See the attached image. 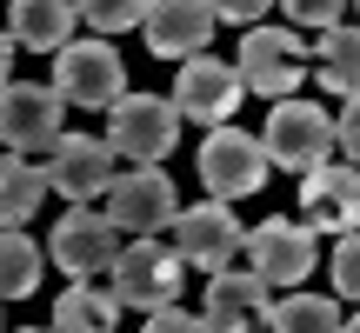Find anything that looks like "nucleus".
<instances>
[{
	"label": "nucleus",
	"mask_w": 360,
	"mask_h": 333,
	"mask_svg": "<svg viewBox=\"0 0 360 333\" xmlns=\"http://www.w3.org/2000/svg\"><path fill=\"white\" fill-rule=\"evenodd\" d=\"M307 53L314 47L294 34V20H287V27L254 20V27H247V40H240V53H233V67H240L247 93H260V100H287V93L307 80Z\"/></svg>",
	"instance_id": "f03ea898"
},
{
	"label": "nucleus",
	"mask_w": 360,
	"mask_h": 333,
	"mask_svg": "<svg viewBox=\"0 0 360 333\" xmlns=\"http://www.w3.org/2000/svg\"><path fill=\"white\" fill-rule=\"evenodd\" d=\"M300 220L314 233H354L360 227V166L354 160H321L300 174Z\"/></svg>",
	"instance_id": "4468645a"
},
{
	"label": "nucleus",
	"mask_w": 360,
	"mask_h": 333,
	"mask_svg": "<svg viewBox=\"0 0 360 333\" xmlns=\"http://www.w3.org/2000/svg\"><path fill=\"white\" fill-rule=\"evenodd\" d=\"M47 193H53L47 187V166H40L34 154H13V147H7V160H0V227H27Z\"/></svg>",
	"instance_id": "a211bd4d"
},
{
	"label": "nucleus",
	"mask_w": 360,
	"mask_h": 333,
	"mask_svg": "<svg viewBox=\"0 0 360 333\" xmlns=\"http://www.w3.org/2000/svg\"><path fill=\"white\" fill-rule=\"evenodd\" d=\"M114 320H120V300H114V287L67 280V294L53 300V327H60V333H107Z\"/></svg>",
	"instance_id": "aec40b11"
},
{
	"label": "nucleus",
	"mask_w": 360,
	"mask_h": 333,
	"mask_svg": "<svg viewBox=\"0 0 360 333\" xmlns=\"http://www.w3.org/2000/svg\"><path fill=\"white\" fill-rule=\"evenodd\" d=\"M114 254H120V227H114V214H94V207H74V214L53 227V240H47V267H60L67 280L107 273Z\"/></svg>",
	"instance_id": "f8f14e48"
},
{
	"label": "nucleus",
	"mask_w": 360,
	"mask_h": 333,
	"mask_svg": "<svg viewBox=\"0 0 360 333\" xmlns=\"http://www.w3.org/2000/svg\"><path fill=\"white\" fill-rule=\"evenodd\" d=\"M107 147L127 160H167L180 147V107L174 93H120L107 107Z\"/></svg>",
	"instance_id": "423d86ee"
},
{
	"label": "nucleus",
	"mask_w": 360,
	"mask_h": 333,
	"mask_svg": "<svg viewBox=\"0 0 360 333\" xmlns=\"http://www.w3.org/2000/svg\"><path fill=\"white\" fill-rule=\"evenodd\" d=\"M334 147H340V160L360 166V93L340 107V120H334Z\"/></svg>",
	"instance_id": "bb28decb"
},
{
	"label": "nucleus",
	"mask_w": 360,
	"mask_h": 333,
	"mask_svg": "<svg viewBox=\"0 0 360 333\" xmlns=\"http://www.w3.org/2000/svg\"><path fill=\"white\" fill-rule=\"evenodd\" d=\"M47 273V247H34L20 227H0V300H27Z\"/></svg>",
	"instance_id": "4be33fe9"
},
{
	"label": "nucleus",
	"mask_w": 360,
	"mask_h": 333,
	"mask_svg": "<svg viewBox=\"0 0 360 333\" xmlns=\"http://www.w3.org/2000/svg\"><path fill=\"white\" fill-rule=\"evenodd\" d=\"M260 147H267L274 166H287V174H307V166L334 160V114H327L321 100H294V93H287V100H274Z\"/></svg>",
	"instance_id": "0eeeda50"
},
{
	"label": "nucleus",
	"mask_w": 360,
	"mask_h": 333,
	"mask_svg": "<svg viewBox=\"0 0 360 333\" xmlns=\"http://www.w3.org/2000/svg\"><path fill=\"white\" fill-rule=\"evenodd\" d=\"M180 80H174V107L180 120H193V127H220V120H233V107H240L247 80L233 60H220V53H187V60H174Z\"/></svg>",
	"instance_id": "1a4fd4ad"
},
{
	"label": "nucleus",
	"mask_w": 360,
	"mask_h": 333,
	"mask_svg": "<svg viewBox=\"0 0 360 333\" xmlns=\"http://www.w3.org/2000/svg\"><path fill=\"white\" fill-rule=\"evenodd\" d=\"M214 0H147V47L160 53V60H187V53H200L207 40H214Z\"/></svg>",
	"instance_id": "2eb2a0df"
},
{
	"label": "nucleus",
	"mask_w": 360,
	"mask_h": 333,
	"mask_svg": "<svg viewBox=\"0 0 360 333\" xmlns=\"http://www.w3.org/2000/svg\"><path fill=\"white\" fill-rule=\"evenodd\" d=\"M13 47H20V40H13L7 27H0V87H7V74H13Z\"/></svg>",
	"instance_id": "c85d7f7f"
},
{
	"label": "nucleus",
	"mask_w": 360,
	"mask_h": 333,
	"mask_svg": "<svg viewBox=\"0 0 360 333\" xmlns=\"http://www.w3.org/2000/svg\"><path fill=\"white\" fill-rule=\"evenodd\" d=\"M80 20L94 34H127V27L147 20V0H80Z\"/></svg>",
	"instance_id": "5701e85b"
},
{
	"label": "nucleus",
	"mask_w": 360,
	"mask_h": 333,
	"mask_svg": "<svg viewBox=\"0 0 360 333\" xmlns=\"http://www.w3.org/2000/svg\"><path fill=\"white\" fill-rule=\"evenodd\" d=\"M74 20H80V0H7V34L27 53H60L74 40Z\"/></svg>",
	"instance_id": "f3484780"
},
{
	"label": "nucleus",
	"mask_w": 360,
	"mask_h": 333,
	"mask_svg": "<svg viewBox=\"0 0 360 333\" xmlns=\"http://www.w3.org/2000/svg\"><path fill=\"white\" fill-rule=\"evenodd\" d=\"M107 214H114V227L127 233H167L174 214H180V193L174 180L160 174V160H134L127 174H114V187H107Z\"/></svg>",
	"instance_id": "9d476101"
},
{
	"label": "nucleus",
	"mask_w": 360,
	"mask_h": 333,
	"mask_svg": "<svg viewBox=\"0 0 360 333\" xmlns=\"http://www.w3.org/2000/svg\"><path fill=\"white\" fill-rule=\"evenodd\" d=\"M60 114L67 100L47 87H34V80H7L0 87V141L13 147V154H47L53 141H60Z\"/></svg>",
	"instance_id": "ddd939ff"
},
{
	"label": "nucleus",
	"mask_w": 360,
	"mask_h": 333,
	"mask_svg": "<svg viewBox=\"0 0 360 333\" xmlns=\"http://www.w3.org/2000/svg\"><path fill=\"white\" fill-rule=\"evenodd\" d=\"M240 260L274 287V294H281V287H307V273L321 267V247H314V227H307V220L274 214V220H260V227H247Z\"/></svg>",
	"instance_id": "39448f33"
},
{
	"label": "nucleus",
	"mask_w": 360,
	"mask_h": 333,
	"mask_svg": "<svg viewBox=\"0 0 360 333\" xmlns=\"http://www.w3.org/2000/svg\"><path fill=\"white\" fill-rule=\"evenodd\" d=\"M314 60H321V87L334 93V100H354L360 93V27H321V47H314Z\"/></svg>",
	"instance_id": "412c9836"
},
{
	"label": "nucleus",
	"mask_w": 360,
	"mask_h": 333,
	"mask_svg": "<svg viewBox=\"0 0 360 333\" xmlns=\"http://www.w3.org/2000/svg\"><path fill=\"white\" fill-rule=\"evenodd\" d=\"M274 174L267 147H260V133H240L233 120H220V127H207L200 141V187L214 193V200H247V193H260Z\"/></svg>",
	"instance_id": "20e7f679"
},
{
	"label": "nucleus",
	"mask_w": 360,
	"mask_h": 333,
	"mask_svg": "<svg viewBox=\"0 0 360 333\" xmlns=\"http://www.w3.org/2000/svg\"><path fill=\"white\" fill-rule=\"evenodd\" d=\"M347 327H354V333H360V313H347Z\"/></svg>",
	"instance_id": "c756f323"
},
{
	"label": "nucleus",
	"mask_w": 360,
	"mask_h": 333,
	"mask_svg": "<svg viewBox=\"0 0 360 333\" xmlns=\"http://www.w3.org/2000/svg\"><path fill=\"white\" fill-rule=\"evenodd\" d=\"M53 93H60L67 107H87V114H107V107L127 93V67L107 47V34L67 40V47L53 53Z\"/></svg>",
	"instance_id": "7ed1b4c3"
},
{
	"label": "nucleus",
	"mask_w": 360,
	"mask_h": 333,
	"mask_svg": "<svg viewBox=\"0 0 360 333\" xmlns=\"http://www.w3.org/2000/svg\"><path fill=\"white\" fill-rule=\"evenodd\" d=\"M267 300H274V287L260 280L254 267H247V273H233V267L207 273V327H214V333H240V327H260Z\"/></svg>",
	"instance_id": "dca6fc26"
},
{
	"label": "nucleus",
	"mask_w": 360,
	"mask_h": 333,
	"mask_svg": "<svg viewBox=\"0 0 360 333\" xmlns=\"http://www.w3.org/2000/svg\"><path fill=\"white\" fill-rule=\"evenodd\" d=\"M347 7H354V13H360V0H347Z\"/></svg>",
	"instance_id": "7c9ffc66"
},
{
	"label": "nucleus",
	"mask_w": 360,
	"mask_h": 333,
	"mask_svg": "<svg viewBox=\"0 0 360 333\" xmlns=\"http://www.w3.org/2000/svg\"><path fill=\"white\" fill-rule=\"evenodd\" d=\"M167 233H174L180 260H187V267H200V273L233 267V254H240V240H247V227L233 220V207L214 200V193H207V207H180Z\"/></svg>",
	"instance_id": "9b49d317"
},
{
	"label": "nucleus",
	"mask_w": 360,
	"mask_h": 333,
	"mask_svg": "<svg viewBox=\"0 0 360 333\" xmlns=\"http://www.w3.org/2000/svg\"><path fill=\"white\" fill-rule=\"evenodd\" d=\"M267 7H274V0H214V20H227V27H254V20H267Z\"/></svg>",
	"instance_id": "cd10ccee"
},
{
	"label": "nucleus",
	"mask_w": 360,
	"mask_h": 333,
	"mask_svg": "<svg viewBox=\"0 0 360 333\" xmlns=\"http://www.w3.org/2000/svg\"><path fill=\"white\" fill-rule=\"evenodd\" d=\"M180 280H187V260H180V247H160L154 233H134L127 247L114 254V267H107V287H114L120 307H167L180 300Z\"/></svg>",
	"instance_id": "f257e3e1"
},
{
	"label": "nucleus",
	"mask_w": 360,
	"mask_h": 333,
	"mask_svg": "<svg viewBox=\"0 0 360 333\" xmlns=\"http://www.w3.org/2000/svg\"><path fill=\"white\" fill-rule=\"evenodd\" d=\"M327 273H334V294L340 300H360V227L354 233H334V260H327Z\"/></svg>",
	"instance_id": "b1692460"
},
{
	"label": "nucleus",
	"mask_w": 360,
	"mask_h": 333,
	"mask_svg": "<svg viewBox=\"0 0 360 333\" xmlns=\"http://www.w3.org/2000/svg\"><path fill=\"white\" fill-rule=\"evenodd\" d=\"M114 147H107V133L94 141V133H60V141L40 154V166H47V187L60 193L67 207H94L107 200V187H114Z\"/></svg>",
	"instance_id": "6e6552de"
},
{
	"label": "nucleus",
	"mask_w": 360,
	"mask_h": 333,
	"mask_svg": "<svg viewBox=\"0 0 360 333\" xmlns=\"http://www.w3.org/2000/svg\"><path fill=\"white\" fill-rule=\"evenodd\" d=\"M147 327H154V333H214V327H207V313H180V300H167V307H154V313H147Z\"/></svg>",
	"instance_id": "a878e982"
},
{
	"label": "nucleus",
	"mask_w": 360,
	"mask_h": 333,
	"mask_svg": "<svg viewBox=\"0 0 360 333\" xmlns=\"http://www.w3.org/2000/svg\"><path fill=\"white\" fill-rule=\"evenodd\" d=\"M260 327H274V333H334V327H347V313H340V294L321 300V294H300V287H281V300H267Z\"/></svg>",
	"instance_id": "6ab92c4d"
},
{
	"label": "nucleus",
	"mask_w": 360,
	"mask_h": 333,
	"mask_svg": "<svg viewBox=\"0 0 360 333\" xmlns=\"http://www.w3.org/2000/svg\"><path fill=\"white\" fill-rule=\"evenodd\" d=\"M274 7H287V20H294V27H334L347 0H274Z\"/></svg>",
	"instance_id": "393cba45"
}]
</instances>
